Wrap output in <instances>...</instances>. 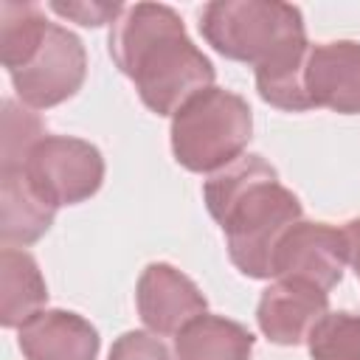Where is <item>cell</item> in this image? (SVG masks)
Wrapping results in <instances>:
<instances>
[{"mask_svg": "<svg viewBox=\"0 0 360 360\" xmlns=\"http://www.w3.org/2000/svg\"><path fill=\"white\" fill-rule=\"evenodd\" d=\"M312 360H360V315L326 312L307 338Z\"/></svg>", "mask_w": 360, "mask_h": 360, "instance_id": "cell-16", "label": "cell"}, {"mask_svg": "<svg viewBox=\"0 0 360 360\" xmlns=\"http://www.w3.org/2000/svg\"><path fill=\"white\" fill-rule=\"evenodd\" d=\"M304 93L309 107L340 115L360 112V42L332 39L309 45L304 65Z\"/></svg>", "mask_w": 360, "mask_h": 360, "instance_id": "cell-8", "label": "cell"}, {"mask_svg": "<svg viewBox=\"0 0 360 360\" xmlns=\"http://www.w3.org/2000/svg\"><path fill=\"white\" fill-rule=\"evenodd\" d=\"M107 360H172V354L158 335L132 329L115 338Z\"/></svg>", "mask_w": 360, "mask_h": 360, "instance_id": "cell-18", "label": "cell"}, {"mask_svg": "<svg viewBox=\"0 0 360 360\" xmlns=\"http://www.w3.org/2000/svg\"><path fill=\"white\" fill-rule=\"evenodd\" d=\"M135 301L141 321L155 335H177L208 307L200 287L166 262H152L143 267L135 287Z\"/></svg>", "mask_w": 360, "mask_h": 360, "instance_id": "cell-9", "label": "cell"}, {"mask_svg": "<svg viewBox=\"0 0 360 360\" xmlns=\"http://www.w3.org/2000/svg\"><path fill=\"white\" fill-rule=\"evenodd\" d=\"M98 346L96 326L68 309H39L20 326L25 360H96Z\"/></svg>", "mask_w": 360, "mask_h": 360, "instance_id": "cell-11", "label": "cell"}, {"mask_svg": "<svg viewBox=\"0 0 360 360\" xmlns=\"http://www.w3.org/2000/svg\"><path fill=\"white\" fill-rule=\"evenodd\" d=\"M51 11H56L59 17H68L79 25H104V22H115L124 11L121 3H51Z\"/></svg>", "mask_w": 360, "mask_h": 360, "instance_id": "cell-19", "label": "cell"}, {"mask_svg": "<svg viewBox=\"0 0 360 360\" xmlns=\"http://www.w3.org/2000/svg\"><path fill=\"white\" fill-rule=\"evenodd\" d=\"M253 135L248 101L225 87H205L172 115V152L188 172H219L242 158Z\"/></svg>", "mask_w": 360, "mask_h": 360, "instance_id": "cell-4", "label": "cell"}, {"mask_svg": "<svg viewBox=\"0 0 360 360\" xmlns=\"http://www.w3.org/2000/svg\"><path fill=\"white\" fill-rule=\"evenodd\" d=\"M343 233H346V242H349V262H352V267H354V273L360 278V217L349 219Z\"/></svg>", "mask_w": 360, "mask_h": 360, "instance_id": "cell-20", "label": "cell"}, {"mask_svg": "<svg viewBox=\"0 0 360 360\" xmlns=\"http://www.w3.org/2000/svg\"><path fill=\"white\" fill-rule=\"evenodd\" d=\"M48 301V287L37 259L20 248L0 250V323L22 326Z\"/></svg>", "mask_w": 360, "mask_h": 360, "instance_id": "cell-13", "label": "cell"}, {"mask_svg": "<svg viewBox=\"0 0 360 360\" xmlns=\"http://www.w3.org/2000/svg\"><path fill=\"white\" fill-rule=\"evenodd\" d=\"M45 138V124L37 112L25 110L14 98L3 101V135H0V169H20L28 149Z\"/></svg>", "mask_w": 360, "mask_h": 360, "instance_id": "cell-17", "label": "cell"}, {"mask_svg": "<svg viewBox=\"0 0 360 360\" xmlns=\"http://www.w3.org/2000/svg\"><path fill=\"white\" fill-rule=\"evenodd\" d=\"M48 20L39 6L34 3H0V59L3 68H17L25 53L39 42L45 34Z\"/></svg>", "mask_w": 360, "mask_h": 360, "instance_id": "cell-15", "label": "cell"}, {"mask_svg": "<svg viewBox=\"0 0 360 360\" xmlns=\"http://www.w3.org/2000/svg\"><path fill=\"white\" fill-rule=\"evenodd\" d=\"M20 169L37 191V197L51 208L84 202L104 183L101 152L90 141L70 135L39 138L28 149Z\"/></svg>", "mask_w": 360, "mask_h": 360, "instance_id": "cell-5", "label": "cell"}, {"mask_svg": "<svg viewBox=\"0 0 360 360\" xmlns=\"http://www.w3.org/2000/svg\"><path fill=\"white\" fill-rule=\"evenodd\" d=\"M110 56L158 115H174L191 96L214 87L217 76L211 59L186 34L180 14L163 3L124 6L110 28Z\"/></svg>", "mask_w": 360, "mask_h": 360, "instance_id": "cell-1", "label": "cell"}, {"mask_svg": "<svg viewBox=\"0 0 360 360\" xmlns=\"http://www.w3.org/2000/svg\"><path fill=\"white\" fill-rule=\"evenodd\" d=\"M202 200L228 239L236 270L250 278H270L281 233L304 214L298 197L281 186L278 172L262 155H242L205 180Z\"/></svg>", "mask_w": 360, "mask_h": 360, "instance_id": "cell-2", "label": "cell"}, {"mask_svg": "<svg viewBox=\"0 0 360 360\" xmlns=\"http://www.w3.org/2000/svg\"><path fill=\"white\" fill-rule=\"evenodd\" d=\"M349 262L346 233L329 222H307L298 219L290 225L270 264V278H298L329 292L343 278V267Z\"/></svg>", "mask_w": 360, "mask_h": 360, "instance_id": "cell-7", "label": "cell"}, {"mask_svg": "<svg viewBox=\"0 0 360 360\" xmlns=\"http://www.w3.org/2000/svg\"><path fill=\"white\" fill-rule=\"evenodd\" d=\"M87 73V53L82 39L48 22L39 42L25 53V59L8 70L11 84L22 104L34 110H48L79 93Z\"/></svg>", "mask_w": 360, "mask_h": 360, "instance_id": "cell-6", "label": "cell"}, {"mask_svg": "<svg viewBox=\"0 0 360 360\" xmlns=\"http://www.w3.org/2000/svg\"><path fill=\"white\" fill-rule=\"evenodd\" d=\"M326 312L329 292L298 278H278L262 292L256 323L270 343L298 346L309 338V332Z\"/></svg>", "mask_w": 360, "mask_h": 360, "instance_id": "cell-10", "label": "cell"}, {"mask_svg": "<svg viewBox=\"0 0 360 360\" xmlns=\"http://www.w3.org/2000/svg\"><path fill=\"white\" fill-rule=\"evenodd\" d=\"M256 338L222 315H197L174 338L177 360H250Z\"/></svg>", "mask_w": 360, "mask_h": 360, "instance_id": "cell-14", "label": "cell"}, {"mask_svg": "<svg viewBox=\"0 0 360 360\" xmlns=\"http://www.w3.org/2000/svg\"><path fill=\"white\" fill-rule=\"evenodd\" d=\"M56 208L42 202L22 169H0V239L3 248H25L48 233Z\"/></svg>", "mask_w": 360, "mask_h": 360, "instance_id": "cell-12", "label": "cell"}, {"mask_svg": "<svg viewBox=\"0 0 360 360\" xmlns=\"http://www.w3.org/2000/svg\"><path fill=\"white\" fill-rule=\"evenodd\" d=\"M200 31L217 53L256 70L309 48L301 8L281 0H214L200 11Z\"/></svg>", "mask_w": 360, "mask_h": 360, "instance_id": "cell-3", "label": "cell"}]
</instances>
